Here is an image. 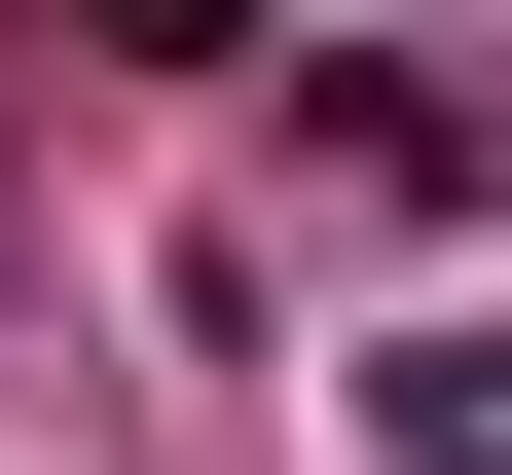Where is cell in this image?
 Segmentation results:
<instances>
[{
  "mask_svg": "<svg viewBox=\"0 0 512 475\" xmlns=\"http://www.w3.org/2000/svg\"><path fill=\"white\" fill-rule=\"evenodd\" d=\"M366 439H403V475H512V329H439V366H366Z\"/></svg>",
  "mask_w": 512,
  "mask_h": 475,
  "instance_id": "cell-1",
  "label": "cell"
},
{
  "mask_svg": "<svg viewBox=\"0 0 512 475\" xmlns=\"http://www.w3.org/2000/svg\"><path fill=\"white\" fill-rule=\"evenodd\" d=\"M74 37H110V74H220V37H256V0H74Z\"/></svg>",
  "mask_w": 512,
  "mask_h": 475,
  "instance_id": "cell-2",
  "label": "cell"
}]
</instances>
